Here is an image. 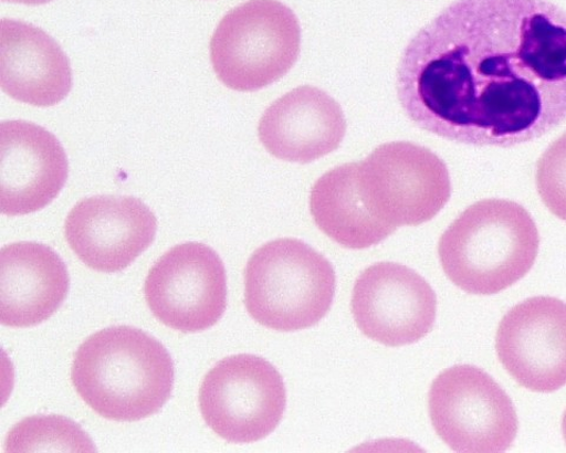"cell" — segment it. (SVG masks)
Wrapping results in <instances>:
<instances>
[{
  "mask_svg": "<svg viewBox=\"0 0 566 453\" xmlns=\"http://www.w3.org/2000/svg\"><path fill=\"white\" fill-rule=\"evenodd\" d=\"M244 286V304L256 323L280 333H295L326 317L336 277L329 261L305 242L277 239L248 261Z\"/></svg>",
  "mask_w": 566,
  "mask_h": 453,
  "instance_id": "cell-4",
  "label": "cell"
},
{
  "mask_svg": "<svg viewBox=\"0 0 566 453\" xmlns=\"http://www.w3.org/2000/svg\"><path fill=\"white\" fill-rule=\"evenodd\" d=\"M151 209L130 197L101 196L78 202L65 221V238L83 264L102 273L129 267L155 240Z\"/></svg>",
  "mask_w": 566,
  "mask_h": 453,
  "instance_id": "cell-12",
  "label": "cell"
},
{
  "mask_svg": "<svg viewBox=\"0 0 566 453\" xmlns=\"http://www.w3.org/2000/svg\"><path fill=\"white\" fill-rule=\"evenodd\" d=\"M495 351L507 373L530 391L552 393L566 386V304L536 296L502 319Z\"/></svg>",
  "mask_w": 566,
  "mask_h": 453,
  "instance_id": "cell-11",
  "label": "cell"
},
{
  "mask_svg": "<svg viewBox=\"0 0 566 453\" xmlns=\"http://www.w3.org/2000/svg\"><path fill=\"white\" fill-rule=\"evenodd\" d=\"M69 173L59 139L25 120L0 125V209L8 217L41 211L55 200Z\"/></svg>",
  "mask_w": 566,
  "mask_h": 453,
  "instance_id": "cell-13",
  "label": "cell"
},
{
  "mask_svg": "<svg viewBox=\"0 0 566 453\" xmlns=\"http://www.w3.org/2000/svg\"><path fill=\"white\" fill-rule=\"evenodd\" d=\"M0 85L18 102L51 107L73 88V73L63 50L46 32L28 23L3 20Z\"/></svg>",
  "mask_w": 566,
  "mask_h": 453,
  "instance_id": "cell-16",
  "label": "cell"
},
{
  "mask_svg": "<svg viewBox=\"0 0 566 453\" xmlns=\"http://www.w3.org/2000/svg\"><path fill=\"white\" fill-rule=\"evenodd\" d=\"M4 2L20 3L27 6H43L52 2V0H4Z\"/></svg>",
  "mask_w": 566,
  "mask_h": 453,
  "instance_id": "cell-20",
  "label": "cell"
},
{
  "mask_svg": "<svg viewBox=\"0 0 566 453\" xmlns=\"http://www.w3.org/2000/svg\"><path fill=\"white\" fill-rule=\"evenodd\" d=\"M295 13L279 0H250L229 11L210 42V59L229 89L252 93L283 76L300 55Z\"/></svg>",
  "mask_w": 566,
  "mask_h": 453,
  "instance_id": "cell-5",
  "label": "cell"
},
{
  "mask_svg": "<svg viewBox=\"0 0 566 453\" xmlns=\"http://www.w3.org/2000/svg\"><path fill=\"white\" fill-rule=\"evenodd\" d=\"M358 187L371 215L389 225H420L436 218L451 198L444 161L410 143L378 147L358 164Z\"/></svg>",
  "mask_w": 566,
  "mask_h": 453,
  "instance_id": "cell-6",
  "label": "cell"
},
{
  "mask_svg": "<svg viewBox=\"0 0 566 453\" xmlns=\"http://www.w3.org/2000/svg\"><path fill=\"white\" fill-rule=\"evenodd\" d=\"M70 277L63 260L38 242H17L0 252V322L25 328L55 315Z\"/></svg>",
  "mask_w": 566,
  "mask_h": 453,
  "instance_id": "cell-15",
  "label": "cell"
},
{
  "mask_svg": "<svg viewBox=\"0 0 566 453\" xmlns=\"http://www.w3.org/2000/svg\"><path fill=\"white\" fill-rule=\"evenodd\" d=\"M400 106L448 141L512 148L566 120V10L551 0H455L397 70Z\"/></svg>",
  "mask_w": 566,
  "mask_h": 453,
  "instance_id": "cell-1",
  "label": "cell"
},
{
  "mask_svg": "<svg viewBox=\"0 0 566 453\" xmlns=\"http://www.w3.org/2000/svg\"><path fill=\"white\" fill-rule=\"evenodd\" d=\"M352 313L361 333L399 347L427 337L437 317V295L416 271L394 263L366 268L352 294Z\"/></svg>",
  "mask_w": 566,
  "mask_h": 453,
  "instance_id": "cell-10",
  "label": "cell"
},
{
  "mask_svg": "<svg viewBox=\"0 0 566 453\" xmlns=\"http://www.w3.org/2000/svg\"><path fill=\"white\" fill-rule=\"evenodd\" d=\"M536 186L548 211L566 221V133L541 156Z\"/></svg>",
  "mask_w": 566,
  "mask_h": 453,
  "instance_id": "cell-19",
  "label": "cell"
},
{
  "mask_svg": "<svg viewBox=\"0 0 566 453\" xmlns=\"http://www.w3.org/2000/svg\"><path fill=\"white\" fill-rule=\"evenodd\" d=\"M95 452L96 447L75 422L62 415H33L8 434L4 452Z\"/></svg>",
  "mask_w": 566,
  "mask_h": 453,
  "instance_id": "cell-18",
  "label": "cell"
},
{
  "mask_svg": "<svg viewBox=\"0 0 566 453\" xmlns=\"http://www.w3.org/2000/svg\"><path fill=\"white\" fill-rule=\"evenodd\" d=\"M346 127L339 103L306 85L276 99L264 112L259 138L276 159L305 165L338 149Z\"/></svg>",
  "mask_w": 566,
  "mask_h": 453,
  "instance_id": "cell-14",
  "label": "cell"
},
{
  "mask_svg": "<svg viewBox=\"0 0 566 453\" xmlns=\"http://www.w3.org/2000/svg\"><path fill=\"white\" fill-rule=\"evenodd\" d=\"M146 301L153 315L184 334L202 333L227 308V275L221 257L199 242L168 251L150 270Z\"/></svg>",
  "mask_w": 566,
  "mask_h": 453,
  "instance_id": "cell-9",
  "label": "cell"
},
{
  "mask_svg": "<svg viewBox=\"0 0 566 453\" xmlns=\"http://www.w3.org/2000/svg\"><path fill=\"white\" fill-rule=\"evenodd\" d=\"M562 432H563V438H564V441H565V444H566V410H565L564 415H563Z\"/></svg>",
  "mask_w": 566,
  "mask_h": 453,
  "instance_id": "cell-21",
  "label": "cell"
},
{
  "mask_svg": "<svg viewBox=\"0 0 566 453\" xmlns=\"http://www.w3.org/2000/svg\"><path fill=\"white\" fill-rule=\"evenodd\" d=\"M432 425L451 450L501 453L518 433V417L507 393L486 372L458 365L441 372L429 396Z\"/></svg>",
  "mask_w": 566,
  "mask_h": 453,
  "instance_id": "cell-7",
  "label": "cell"
},
{
  "mask_svg": "<svg viewBox=\"0 0 566 453\" xmlns=\"http://www.w3.org/2000/svg\"><path fill=\"white\" fill-rule=\"evenodd\" d=\"M539 233L517 202H475L441 235L438 253L450 281L470 294L492 295L515 285L535 265Z\"/></svg>",
  "mask_w": 566,
  "mask_h": 453,
  "instance_id": "cell-3",
  "label": "cell"
},
{
  "mask_svg": "<svg viewBox=\"0 0 566 453\" xmlns=\"http://www.w3.org/2000/svg\"><path fill=\"white\" fill-rule=\"evenodd\" d=\"M311 214L318 230L349 250L379 245L396 227L371 215L358 187V164L336 167L318 179L311 191Z\"/></svg>",
  "mask_w": 566,
  "mask_h": 453,
  "instance_id": "cell-17",
  "label": "cell"
},
{
  "mask_svg": "<svg viewBox=\"0 0 566 453\" xmlns=\"http://www.w3.org/2000/svg\"><path fill=\"white\" fill-rule=\"evenodd\" d=\"M287 403L274 366L253 355L222 359L205 377L200 409L207 425L230 443L250 444L270 435Z\"/></svg>",
  "mask_w": 566,
  "mask_h": 453,
  "instance_id": "cell-8",
  "label": "cell"
},
{
  "mask_svg": "<svg viewBox=\"0 0 566 453\" xmlns=\"http://www.w3.org/2000/svg\"><path fill=\"white\" fill-rule=\"evenodd\" d=\"M71 379L84 402L105 420L138 422L166 405L175 370L161 343L144 330L115 326L80 346Z\"/></svg>",
  "mask_w": 566,
  "mask_h": 453,
  "instance_id": "cell-2",
  "label": "cell"
}]
</instances>
